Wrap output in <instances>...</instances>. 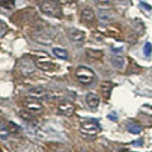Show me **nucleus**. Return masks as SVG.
<instances>
[{
	"label": "nucleus",
	"mask_w": 152,
	"mask_h": 152,
	"mask_svg": "<svg viewBox=\"0 0 152 152\" xmlns=\"http://www.w3.org/2000/svg\"><path fill=\"white\" fill-rule=\"evenodd\" d=\"M74 112H75V107H74V104L70 102H64V103L58 104L57 110H56V113L58 114V115H64V117L72 115Z\"/></svg>",
	"instance_id": "nucleus-5"
},
{
	"label": "nucleus",
	"mask_w": 152,
	"mask_h": 152,
	"mask_svg": "<svg viewBox=\"0 0 152 152\" xmlns=\"http://www.w3.org/2000/svg\"><path fill=\"white\" fill-rule=\"evenodd\" d=\"M81 18L85 23H93L95 20V13L91 10V9H84L83 13H81Z\"/></svg>",
	"instance_id": "nucleus-11"
},
{
	"label": "nucleus",
	"mask_w": 152,
	"mask_h": 152,
	"mask_svg": "<svg viewBox=\"0 0 152 152\" xmlns=\"http://www.w3.org/2000/svg\"><path fill=\"white\" fill-rule=\"evenodd\" d=\"M143 53L147 56V57H150L152 55V45L150 43V42H147V43L143 46Z\"/></svg>",
	"instance_id": "nucleus-17"
},
{
	"label": "nucleus",
	"mask_w": 152,
	"mask_h": 152,
	"mask_svg": "<svg viewBox=\"0 0 152 152\" xmlns=\"http://www.w3.org/2000/svg\"><path fill=\"white\" fill-rule=\"evenodd\" d=\"M24 105H26L27 110L33 112V113H38V112H42V110H43V105H42V103L38 102V100H36V98H29V99H27L26 103H24Z\"/></svg>",
	"instance_id": "nucleus-7"
},
{
	"label": "nucleus",
	"mask_w": 152,
	"mask_h": 152,
	"mask_svg": "<svg viewBox=\"0 0 152 152\" xmlns=\"http://www.w3.org/2000/svg\"><path fill=\"white\" fill-rule=\"evenodd\" d=\"M99 103H100V98L95 93H89L86 95V104L91 109H96L99 107Z\"/></svg>",
	"instance_id": "nucleus-8"
},
{
	"label": "nucleus",
	"mask_w": 152,
	"mask_h": 152,
	"mask_svg": "<svg viewBox=\"0 0 152 152\" xmlns=\"http://www.w3.org/2000/svg\"><path fill=\"white\" fill-rule=\"evenodd\" d=\"M141 131H142V128L138 124H131V126H128V132L133 133V134H138V133H141Z\"/></svg>",
	"instance_id": "nucleus-16"
},
{
	"label": "nucleus",
	"mask_w": 152,
	"mask_h": 152,
	"mask_svg": "<svg viewBox=\"0 0 152 152\" xmlns=\"http://www.w3.org/2000/svg\"><path fill=\"white\" fill-rule=\"evenodd\" d=\"M96 7L100 10H109L113 8V0H96Z\"/></svg>",
	"instance_id": "nucleus-13"
},
{
	"label": "nucleus",
	"mask_w": 152,
	"mask_h": 152,
	"mask_svg": "<svg viewBox=\"0 0 152 152\" xmlns=\"http://www.w3.org/2000/svg\"><path fill=\"white\" fill-rule=\"evenodd\" d=\"M75 76L76 80L83 85H90L95 79L94 71L89 67H85V66H79L75 71Z\"/></svg>",
	"instance_id": "nucleus-2"
},
{
	"label": "nucleus",
	"mask_w": 152,
	"mask_h": 152,
	"mask_svg": "<svg viewBox=\"0 0 152 152\" xmlns=\"http://www.w3.org/2000/svg\"><path fill=\"white\" fill-rule=\"evenodd\" d=\"M113 83L110 81H104L102 84V94H103V98L105 99V100H108L109 96H110V93H112V90H113Z\"/></svg>",
	"instance_id": "nucleus-10"
},
{
	"label": "nucleus",
	"mask_w": 152,
	"mask_h": 152,
	"mask_svg": "<svg viewBox=\"0 0 152 152\" xmlns=\"http://www.w3.org/2000/svg\"><path fill=\"white\" fill-rule=\"evenodd\" d=\"M52 53H53L56 57H58L61 60H67L69 58V53L67 51L64 50V48H58V47H56V48L52 50Z\"/></svg>",
	"instance_id": "nucleus-14"
},
{
	"label": "nucleus",
	"mask_w": 152,
	"mask_h": 152,
	"mask_svg": "<svg viewBox=\"0 0 152 152\" xmlns=\"http://www.w3.org/2000/svg\"><path fill=\"white\" fill-rule=\"evenodd\" d=\"M53 1L58 3V4H70L72 0H53Z\"/></svg>",
	"instance_id": "nucleus-20"
},
{
	"label": "nucleus",
	"mask_w": 152,
	"mask_h": 152,
	"mask_svg": "<svg viewBox=\"0 0 152 152\" xmlns=\"http://www.w3.org/2000/svg\"><path fill=\"white\" fill-rule=\"evenodd\" d=\"M108 118H109L110 121H113V122H117V121H118V117H115V114H114V113H110V114H109Z\"/></svg>",
	"instance_id": "nucleus-19"
},
{
	"label": "nucleus",
	"mask_w": 152,
	"mask_h": 152,
	"mask_svg": "<svg viewBox=\"0 0 152 152\" xmlns=\"http://www.w3.org/2000/svg\"><path fill=\"white\" fill-rule=\"evenodd\" d=\"M67 36H69V39L75 45H81L85 41V33L83 31H80V29H76V28L70 29Z\"/></svg>",
	"instance_id": "nucleus-6"
},
{
	"label": "nucleus",
	"mask_w": 152,
	"mask_h": 152,
	"mask_svg": "<svg viewBox=\"0 0 152 152\" xmlns=\"http://www.w3.org/2000/svg\"><path fill=\"white\" fill-rule=\"evenodd\" d=\"M19 115H20L23 119L24 121H27V122H33L34 121V117L32 115V114L29 113V112H26V110H22L20 113H19Z\"/></svg>",
	"instance_id": "nucleus-15"
},
{
	"label": "nucleus",
	"mask_w": 152,
	"mask_h": 152,
	"mask_svg": "<svg viewBox=\"0 0 152 152\" xmlns=\"http://www.w3.org/2000/svg\"><path fill=\"white\" fill-rule=\"evenodd\" d=\"M110 62H112V65L115 69L122 70L123 67H124V65H126V60L123 58L122 56H113L112 58H110Z\"/></svg>",
	"instance_id": "nucleus-12"
},
{
	"label": "nucleus",
	"mask_w": 152,
	"mask_h": 152,
	"mask_svg": "<svg viewBox=\"0 0 152 152\" xmlns=\"http://www.w3.org/2000/svg\"><path fill=\"white\" fill-rule=\"evenodd\" d=\"M28 94H29L32 98L39 99V98L46 96V95L48 94V93H47V90H46L45 88H42V86H36V88L29 89V91H28Z\"/></svg>",
	"instance_id": "nucleus-9"
},
{
	"label": "nucleus",
	"mask_w": 152,
	"mask_h": 152,
	"mask_svg": "<svg viewBox=\"0 0 152 152\" xmlns=\"http://www.w3.org/2000/svg\"><path fill=\"white\" fill-rule=\"evenodd\" d=\"M80 131H81L83 134L85 136H89V137H93V136H96L99 132L102 131L100 124L96 122V121H88V122H84L81 126H80Z\"/></svg>",
	"instance_id": "nucleus-4"
},
{
	"label": "nucleus",
	"mask_w": 152,
	"mask_h": 152,
	"mask_svg": "<svg viewBox=\"0 0 152 152\" xmlns=\"http://www.w3.org/2000/svg\"><path fill=\"white\" fill-rule=\"evenodd\" d=\"M36 55L37 56H34V65H36V67L39 69L41 71L51 72V71H53L57 67V65L53 64V61L50 58L47 53H43V52H37Z\"/></svg>",
	"instance_id": "nucleus-1"
},
{
	"label": "nucleus",
	"mask_w": 152,
	"mask_h": 152,
	"mask_svg": "<svg viewBox=\"0 0 152 152\" xmlns=\"http://www.w3.org/2000/svg\"><path fill=\"white\" fill-rule=\"evenodd\" d=\"M41 10L48 17L61 18V15H62V12H61L58 3L53 1V0H45V1H42L41 3Z\"/></svg>",
	"instance_id": "nucleus-3"
},
{
	"label": "nucleus",
	"mask_w": 152,
	"mask_h": 152,
	"mask_svg": "<svg viewBox=\"0 0 152 152\" xmlns=\"http://www.w3.org/2000/svg\"><path fill=\"white\" fill-rule=\"evenodd\" d=\"M0 152H9V151L5 148V147H1V148H0Z\"/></svg>",
	"instance_id": "nucleus-21"
},
{
	"label": "nucleus",
	"mask_w": 152,
	"mask_h": 152,
	"mask_svg": "<svg viewBox=\"0 0 152 152\" xmlns=\"http://www.w3.org/2000/svg\"><path fill=\"white\" fill-rule=\"evenodd\" d=\"M7 137H8V132L5 128H4V126H1V140H5Z\"/></svg>",
	"instance_id": "nucleus-18"
}]
</instances>
